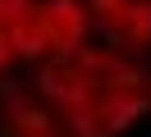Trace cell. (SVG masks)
Returning a JSON list of instances; mask_svg holds the SVG:
<instances>
[{"label":"cell","mask_w":151,"mask_h":137,"mask_svg":"<svg viewBox=\"0 0 151 137\" xmlns=\"http://www.w3.org/2000/svg\"><path fill=\"white\" fill-rule=\"evenodd\" d=\"M32 87L78 137H124L151 114V60L114 41L41 60Z\"/></svg>","instance_id":"cell-1"},{"label":"cell","mask_w":151,"mask_h":137,"mask_svg":"<svg viewBox=\"0 0 151 137\" xmlns=\"http://www.w3.org/2000/svg\"><path fill=\"white\" fill-rule=\"evenodd\" d=\"M0 137H78L55 110L46 105L37 87L5 78L0 82Z\"/></svg>","instance_id":"cell-2"},{"label":"cell","mask_w":151,"mask_h":137,"mask_svg":"<svg viewBox=\"0 0 151 137\" xmlns=\"http://www.w3.org/2000/svg\"><path fill=\"white\" fill-rule=\"evenodd\" d=\"M41 27H46V60H55L87 46L96 23L87 0H41Z\"/></svg>","instance_id":"cell-3"},{"label":"cell","mask_w":151,"mask_h":137,"mask_svg":"<svg viewBox=\"0 0 151 137\" xmlns=\"http://www.w3.org/2000/svg\"><path fill=\"white\" fill-rule=\"evenodd\" d=\"M96 27L105 32V41L133 55H151V0H119Z\"/></svg>","instance_id":"cell-4"},{"label":"cell","mask_w":151,"mask_h":137,"mask_svg":"<svg viewBox=\"0 0 151 137\" xmlns=\"http://www.w3.org/2000/svg\"><path fill=\"white\" fill-rule=\"evenodd\" d=\"M9 41L19 64H41L46 60V27H41V0H32V9L9 27Z\"/></svg>","instance_id":"cell-5"},{"label":"cell","mask_w":151,"mask_h":137,"mask_svg":"<svg viewBox=\"0 0 151 137\" xmlns=\"http://www.w3.org/2000/svg\"><path fill=\"white\" fill-rule=\"evenodd\" d=\"M28 9H32V0H0V27L9 32V27L28 14Z\"/></svg>","instance_id":"cell-6"},{"label":"cell","mask_w":151,"mask_h":137,"mask_svg":"<svg viewBox=\"0 0 151 137\" xmlns=\"http://www.w3.org/2000/svg\"><path fill=\"white\" fill-rule=\"evenodd\" d=\"M19 64V55H14V41H9V32L0 27V78H9V69Z\"/></svg>","instance_id":"cell-7"}]
</instances>
